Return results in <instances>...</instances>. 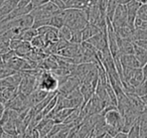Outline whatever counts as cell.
Returning a JSON list of instances; mask_svg holds the SVG:
<instances>
[{
    "mask_svg": "<svg viewBox=\"0 0 147 138\" xmlns=\"http://www.w3.org/2000/svg\"><path fill=\"white\" fill-rule=\"evenodd\" d=\"M36 88L47 92H55L59 89L57 77L49 70H40L36 74Z\"/></svg>",
    "mask_w": 147,
    "mask_h": 138,
    "instance_id": "obj_1",
    "label": "cell"
},
{
    "mask_svg": "<svg viewBox=\"0 0 147 138\" xmlns=\"http://www.w3.org/2000/svg\"><path fill=\"white\" fill-rule=\"evenodd\" d=\"M81 84H82V80L79 77H77V76L71 75H71L67 78V80L59 86L57 92L63 96H67L69 94H71L74 90H76L77 88L80 87Z\"/></svg>",
    "mask_w": 147,
    "mask_h": 138,
    "instance_id": "obj_2",
    "label": "cell"
},
{
    "mask_svg": "<svg viewBox=\"0 0 147 138\" xmlns=\"http://www.w3.org/2000/svg\"><path fill=\"white\" fill-rule=\"evenodd\" d=\"M33 21H34L33 16L31 15V13H28V14L21 15V16L5 21V24H6L7 29L10 28V27H19L21 29H25L32 26Z\"/></svg>",
    "mask_w": 147,
    "mask_h": 138,
    "instance_id": "obj_3",
    "label": "cell"
},
{
    "mask_svg": "<svg viewBox=\"0 0 147 138\" xmlns=\"http://www.w3.org/2000/svg\"><path fill=\"white\" fill-rule=\"evenodd\" d=\"M88 43H90L93 47L98 51H103L108 47V37H107V28L102 29L99 33L93 35L89 39H87Z\"/></svg>",
    "mask_w": 147,
    "mask_h": 138,
    "instance_id": "obj_4",
    "label": "cell"
},
{
    "mask_svg": "<svg viewBox=\"0 0 147 138\" xmlns=\"http://www.w3.org/2000/svg\"><path fill=\"white\" fill-rule=\"evenodd\" d=\"M112 24L114 27H121L127 25V7L126 4H119L114 12L112 19Z\"/></svg>",
    "mask_w": 147,
    "mask_h": 138,
    "instance_id": "obj_5",
    "label": "cell"
},
{
    "mask_svg": "<svg viewBox=\"0 0 147 138\" xmlns=\"http://www.w3.org/2000/svg\"><path fill=\"white\" fill-rule=\"evenodd\" d=\"M49 93V92L43 91V90L36 88V89H35L34 91L32 92V93H30L26 97L27 106H28L29 108H33L34 106H36L37 104L39 103V102L42 101V100L45 99V97H47Z\"/></svg>",
    "mask_w": 147,
    "mask_h": 138,
    "instance_id": "obj_6",
    "label": "cell"
},
{
    "mask_svg": "<svg viewBox=\"0 0 147 138\" xmlns=\"http://www.w3.org/2000/svg\"><path fill=\"white\" fill-rule=\"evenodd\" d=\"M120 62L122 67L126 68H133V69H136V68H142L139 63V61L137 60V57H135L134 53L132 55H120Z\"/></svg>",
    "mask_w": 147,
    "mask_h": 138,
    "instance_id": "obj_7",
    "label": "cell"
},
{
    "mask_svg": "<svg viewBox=\"0 0 147 138\" xmlns=\"http://www.w3.org/2000/svg\"><path fill=\"white\" fill-rule=\"evenodd\" d=\"M18 0H4L0 4V18L8 15L17 6Z\"/></svg>",
    "mask_w": 147,
    "mask_h": 138,
    "instance_id": "obj_8",
    "label": "cell"
},
{
    "mask_svg": "<svg viewBox=\"0 0 147 138\" xmlns=\"http://www.w3.org/2000/svg\"><path fill=\"white\" fill-rule=\"evenodd\" d=\"M95 90H96V87L92 84H86V83H82L80 86V91L83 95V98H84V103H83V106L89 101V100L92 98V96L95 94ZM82 106V107H83Z\"/></svg>",
    "mask_w": 147,
    "mask_h": 138,
    "instance_id": "obj_9",
    "label": "cell"
},
{
    "mask_svg": "<svg viewBox=\"0 0 147 138\" xmlns=\"http://www.w3.org/2000/svg\"><path fill=\"white\" fill-rule=\"evenodd\" d=\"M102 29L98 26V25L94 24L92 22H89L84 28L82 29V33H83V41H87L90 37H92L93 35L99 33Z\"/></svg>",
    "mask_w": 147,
    "mask_h": 138,
    "instance_id": "obj_10",
    "label": "cell"
},
{
    "mask_svg": "<svg viewBox=\"0 0 147 138\" xmlns=\"http://www.w3.org/2000/svg\"><path fill=\"white\" fill-rule=\"evenodd\" d=\"M134 55L137 57V60L139 61L141 67H143L147 63V49H144V47L136 45L135 43H134Z\"/></svg>",
    "mask_w": 147,
    "mask_h": 138,
    "instance_id": "obj_11",
    "label": "cell"
},
{
    "mask_svg": "<svg viewBox=\"0 0 147 138\" xmlns=\"http://www.w3.org/2000/svg\"><path fill=\"white\" fill-rule=\"evenodd\" d=\"M32 49H33V47H32V45H30L29 41H23L22 43H21V45L15 49V53H16V55H18V57H26L27 55L32 51Z\"/></svg>",
    "mask_w": 147,
    "mask_h": 138,
    "instance_id": "obj_12",
    "label": "cell"
},
{
    "mask_svg": "<svg viewBox=\"0 0 147 138\" xmlns=\"http://www.w3.org/2000/svg\"><path fill=\"white\" fill-rule=\"evenodd\" d=\"M36 34H38V32H37V29L31 26V27H28V28L23 29V30L20 32V34H19L17 37H18V39H20L21 41H29V43H30L31 39H32Z\"/></svg>",
    "mask_w": 147,
    "mask_h": 138,
    "instance_id": "obj_13",
    "label": "cell"
},
{
    "mask_svg": "<svg viewBox=\"0 0 147 138\" xmlns=\"http://www.w3.org/2000/svg\"><path fill=\"white\" fill-rule=\"evenodd\" d=\"M30 45H32L33 49H45V47L47 45V41H45V37L41 34H36L30 41Z\"/></svg>",
    "mask_w": 147,
    "mask_h": 138,
    "instance_id": "obj_14",
    "label": "cell"
},
{
    "mask_svg": "<svg viewBox=\"0 0 147 138\" xmlns=\"http://www.w3.org/2000/svg\"><path fill=\"white\" fill-rule=\"evenodd\" d=\"M71 34H73V29L67 25H63L61 28H59V39H65V41H71Z\"/></svg>",
    "mask_w": 147,
    "mask_h": 138,
    "instance_id": "obj_15",
    "label": "cell"
},
{
    "mask_svg": "<svg viewBox=\"0 0 147 138\" xmlns=\"http://www.w3.org/2000/svg\"><path fill=\"white\" fill-rule=\"evenodd\" d=\"M128 137H132V138L140 137V119H139V118H138V120L131 126L130 129L128 130Z\"/></svg>",
    "mask_w": 147,
    "mask_h": 138,
    "instance_id": "obj_16",
    "label": "cell"
},
{
    "mask_svg": "<svg viewBox=\"0 0 147 138\" xmlns=\"http://www.w3.org/2000/svg\"><path fill=\"white\" fill-rule=\"evenodd\" d=\"M134 93L136 94V95H138L139 97L146 95L147 94V79H144L139 85H137L136 87H135Z\"/></svg>",
    "mask_w": 147,
    "mask_h": 138,
    "instance_id": "obj_17",
    "label": "cell"
},
{
    "mask_svg": "<svg viewBox=\"0 0 147 138\" xmlns=\"http://www.w3.org/2000/svg\"><path fill=\"white\" fill-rule=\"evenodd\" d=\"M137 17L143 21H147V3H141L137 10Z\"/></svg>",
    "mask_w": 147,
    "mask_h": 138,
    "instance_id": "obj_18",
    "label": "cell"
},
{
    "mask_svg": "<svg viewBox=\"0 0 147 138\" xmlns=\"http://www.w3.org/2000/svg\"><path fill=\"white\" fill-rule=\"evenodd\" d=\"M71 43H81L83 41V33L81 29H75L73 30V34H71Z\"/></svg>",
    "mask_w": 147,
    "mask_h": 138,
    "instance_id": "obj_19",
    "label": "cell"
},
{
    "mask_svg": "<svg viewBox=\"0 0 147 138\" xmlns=\"http://www.w3.org/2000/svg\"><path fill=\"white\" fill-rule=\"evenodd\" d=\"M53 3L55 5H57L59 9H65L67 8V3L63 1V0H49Z\"/></svg>",
    "mask_w": 147,
    "mask_h": 138,
    "instance_id": "obj_20",
    "label": "cell"
},
{
    "mask_svg": "<svg viewBox=\"0 0 147 138\" xmlns=\"http://www.w3.org/2000/svg\"><path fill=\"white\" fill-rule=\"evenodd\" d=\"M49 0H31V4L33 5V8L36 6H39V5H42L45 3L49 2Z\"/></svg>",
    "mask_w": 147,
    "mask_h": 138,
    "instance_id": "obj_21",
    "label": "cell"
},
{
    "mask_svg": "<svg viewBox=\"0 0 147 138\" xmlns=\"http://www.w3.org/2000/svg\"><path fill=\"white\" fill-rule=\"evenodd\" d=\"M127 137H128V133L125 131H122V130L118 131L116 133V135L114 136V138H127Z\"/></svg>",
    "mask_w": 147,
    "mask_h": 138,
    "instance_id": "obj_22",
    "label": "cell"
},
{
    "mask_svg": "<svg viewBox=\"0 0 147 138\" xmlns=\"http://www.w3.org/2000/svg\"><path fill=\"white\" fill-rule=\"evenodd\" d=\"M31 2V0H18L16 7H24L26 5H28Z\"/></svg>",
    "mask_w": 147,
    "mask_h": 138,
    "instance_id": "obj_23",
    "label": "cell"
},
{
    "mask_svg": "<svg viewBox=\"0 0 147 138\" xmlns=\"http://www.w3.org/2000/svg\"><path fill=\"white\" fill-rule=\"evenodd\" d=\"M5 109H6V107H5V104L2 103V102L0 101V119L2 118L3 114H4Z\"/></svg>",
    "mask_w": 147,
    "mask_h": 138,
    "instance_id": "obj_24",
    "label": "cell"
},
{
    "mask_svg": "<svg viewBox=\"0 0 147 138\" xmlns=\"http://www.w3.org/2000/svg\"><path fill=\"white\" fill-rule=\"evenodd\" d=\"M141 99H142L143 103H144L145 107H146V109H147V94H146V95H144V96H141Z\"/></svg>",
    "mask_w": 147,
    "mask_h": 138,
    "instance_id": "obj_25",
    "label": "cell"
},
{
    "mask_svg": "<svg viewBox=\"0 0 147 138\" xmlns=\"http://www.w3.org/2000/svg\"><path fill=\"white\" fill-rule=\"evenodd\" d=\"M3 133H4V130H3L2 126H0V138L3 137Z\"/></svg>",
    "mask_w": 147,
    "mask_h": 138,
    "instance_id": "obj_26",
    "label": "cell"
},
{
    "mask_svg": "<svg viewBox=\"0 0 147 138\" xmlns=\"http://www.w3.org/2000/svg\"><path fill=\"white\" fill-rule=\"evenodd\" d=\"M3 1H4V0H3Z\"/></svg>",
    "mask_w": 147,
    "mask_h": 138,
    "instance_id": "obj_27",
    "label": "cell"
}]
</instances>
